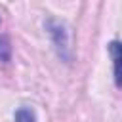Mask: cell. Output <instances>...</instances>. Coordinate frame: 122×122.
<instances>
[{
	"instance_id": "7a4b0ae2",
	"label": "cell",
	"mask_w": 122,
	"mask_h": 122,
	"mask_svg": "<svg viewBox=\"0 0 122 122\" xmlns=\"http://www.w3.org/2000/svg\"><path fill=\"white\" fill-rule=\"evenodd\" d=\"M109 51H111L112 67H114V84L120 86V44H118V40H112L109 44Z\"/></svg>"
},
{
	"instance_id": "277c9868",
	"label": "cell",
	"mask_w": 122,
	"mask_h": 122,
	"mask_svg": "<svg viewBox=\"0 0 122 122\" xmlns=\"http://www.w3.org/2000/svg\"><path fill=\"white\" fill-rule=\"evenodd\" d=\"M34 112L30 109H19L15 111V122H34Z\"/></svg>"
},
{
	"instance_id": "6da1fadb",
	"label": "cell",
	"mask_w": 122,
	"mask_h": 122,
	"mask_svg": "<svg viewBox=\"0 0 122 122\" xmlns=\"http://www.w3.org/2000/svg\"><path fill=\"white\" fill-rule=\"evenodd\" d=\"M46 27H48V32H50L51 38H53V44H55L59 55H61L63 59H69V53H67V50H69V32H67V29L63 27V23L50 19V21L46 23Z\"/></svg>"
},
{
	"instance_id": "3957f363",
	"label": "cell",
	"mask_w": 122,
	"mask_h": 122,
	"mask_svg": "<svg viewBox=\"0 0 122 122\" xmlns=\"http://www.w3.org/2000/svg\"><path fill=\"white\" fill-rule=\"evenodd\" d=\"M11 57V46L6 36H0V61H10Z\"/></svg>"
}]
</instances>
